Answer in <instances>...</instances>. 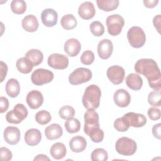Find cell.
Returning <instances> with one entry per match:
<instances>
[{"instance_id": "cell-1", "label": "cell", "mask_w": 161, "mask_h": 161, "mask_svg": "<svg viewBox=\"0 0 161 161\" xmlns=\"http://www.w3.org/2000/svg\"><path fill=\"white\" fill-rule=\"evenodd\" d=\"M135 70L147 77L150 87L155 90L161 88V74L157 62L151 58H141L135 64Z\"/></svg>"}, {"instance_id": "cell-2", "label": "cell", "mask_w": 161, "mask_h": 161, "mask_svg": "<svg viewBox=\"0 0 161 161\" xmlns=\"http://www.w3.org/2000/svg\"><path fill=\"white\" fill-rule=\"evenodd\" d=\"M101 96V89L96 85L87 86L82 96V104L87 109H96L99 106Z\"/></svg>"}, {"instance_id": "cell-3", "label": "cell", "mask_w": 161, "mask_h": 161, "mask_svg": "<svg viewBox=\"0 0 161 161\" xmlns=\"http://www.w3.org/2000/svg\"><path fill=\"white\" fill-rule=\"evenodd\" d=\"M115 148L119 154L125 156H130L136 152L137 145L134 140L123 136L117 140L115 144Z\"/></svg>"}, {"instance_id": "cell-4", "label": "cell", "mask_w": 161, "mask_h": 161, "mask_svg": "<svg viewBox=\"0 0 161 161\" xmlns=\"http://www.w3.org/2000/svg\"><path fill=\"white\" fill-rule=\"evenodd\" d=\"M127 38L130 45L135 48L142 47L146 42V35L144 31L137 26H132L128 30Z\"/></svg>"}, {"instance_id": "cell-5", "label": "cell", "mask_w": 161, "mask_h": 161, "mask_svg": "<svg viewBox=\"0 0 161 161\" xmlns=\"http://www.w3.org/2000/svg\"><path fill=\"white\" fill-rule=\"evenodd\" d=\"M106 25L108 33L111 36H117L121 32L122 28L125 25V20L121 15L112 14L107 17Z\"/></svg>"}, {"instance_id": "cell-6", "label": "cell", "mask_w": 161, "mask_h": 161, "mask_svg": "<svg viewBox=\"0 0 161 161\" xmlns=\"http://www.w3.org/2000/svg\"><path fill=\"white\" fill-rule=\"evenodd\" d=\"M84 133L89 135L92 131L99 128V114L94 109H87L84 116Z\"/></svg>"}, {"instance_id": "cell-7", "label": "cell", "mask_w": 161, "mask_h": 161, "mask_svg": "<svg viewBox=\"0 0 161 161\" xmlns=\"http://www.w3.org/2000/svg\"><path fill=\"white\" fill-rule=\"evenodd\" d=\"M92 72L87 68L79 67L75 69L69 77V82L72 85H79L88 82L92 78Z\"/></svg>"}, {"instance_id": "cell-8", "label": "cell", "mask_w": 161, "mask_h": 161, "mask_svg": "<svg viewBox=\"0 0 161 161\" xmlns=\"http://www.w3.org/2000/svg\"><path fill=\"white\" fill-rule=\"evenodd\" d=\"M54 78L53 73L45 69H37L31 74V80L36 86H42L52 81Z\"/></svg>"}, {"instance_id": "cell-9", "label": "cell", "mask_w": 161, "mask_h": 161, "mask_svg": "<svg viewBox=\"0 0 161 161\" xmlns=\"http://www.w3.org/2000/svg\"><path fill=\"white\" fill-rule=\"evenodd\" d=\"M106 75L109 80L113 84L118 85L123 81L125 72L122 67L119 65H113L107 69Z\"/></svg>"}, {"instance_id": "cell-10", "label": "cell", "mask_w": 161, "mask_h": 161, "mask_svg": "<svg viewBox=\"0 0 161 161\" xmlns=\"http://www.w3.org/2000/svg\"><path fill=\"white\" fill-rule=\"evenodd\" d=\"M47 63L53 69L62 70L68 67L69 58L62 54L53 53L48 57Z\"/></svg>"}, {"instance_id": "cell-11", "label": "cell", "mask_w": 161, "mask_h": 161, "mask_svg": "<svg viewBox=\"0 0 161 161\" xmlns=\"http://www.w3.org/2000/svg\"><path fill=\"white\" fill-rule=\"evenodd\" d=\"M97 50L98 55L103 60L108 59L113 53V43L109 39H103L99 42Z\"/></svg>"}, {"instance_id": "cell-12", "label": "cell", "mask_w": 161, "mask_h": 161, "mask_svg": "<svg viewBox=\"0 0 161 161\" xmlns=\"http://www.w3.org/2000/svg\"><path fill=\"white\" fill-rule=\"evenodd\" d=\"M26 101L30 108L38 109L43 103V96L40 91L32 90L28 93Z\"/></svg>"}, {"instance_id": "cell-13", "label": "cell", "mask_w": 161, "mask_h": 161, "mask_svg": "<svg viewBox=\"0 0 161 161\" xmlns=\"http://www.w3.org/2000/svg\"><path fill=\"white\" fill-rule=\"evenodd\" d=\"M113 99L116 106L120 108H125L130 103L131 96L125 89H119L114 93Z\"/></svg>"}, {"instance_id": "cell-14", "label": "cell", "mask_w": 161, "mask_h": 161, "mask_svg": "<svg viewBox=\"0 0 161 161\" xmlns=\"http://www.w3.org/2000/svg\"><path fill=\"white\" fill-rule=\"evenodd\" d=\"M4 139L5 142L11 145L17 144L20 140V131L15 126H8L4 130Z\"/></svg>"}, {"instance_id": "cell-15", "label": "cell", "mask_w": 161, "mask_h": 161, "mask_svg": "<svg viewBox=\"0 0 161 161\" xmlns=\"http://www.w3.org/2000/svg\"><path fill=\"white\" fill-rule=\"evenodd\" d=\"M41 19L45 26L53 27L57 23L58 14L53 9L47 8L42 12Z\"/></svg>"}, {"instance_id": "cell-16", "label": "cell", "mask_w": 161, "mask_h": 161, "mask_svg": "<svg viewBox=\"0 0 161 161\" xmlns=\"http://www.w3.org/2000/svg\"><path fill=\"white\" fill-rule=\"evenodd\" d=\"M124 116L128 120L130 126L140 128L143 126L147 123V118L142 114L129 112L124 114Z\"/></svg>"}, {"instance_id": "cell-17", "label": "cell", "mask_w": 161, "mask_h": 161, "mask_svg": "<svg viewBox=\"0 0 161 161\" xmlns=\"http://www.w3.org/2000/svg\"><path fill=\"white\" fill-rule=\"evenodd\" d=\"M78 13L80 18L84 19L92 18L96 13L94 4L90 1H85L80 4L78 9Z\"/></svg>"}, {"instance_id": "cell-18", "label": "cell", "mask_w": 161, "mask_h": 161, "mask_svg": "<svg viewBox=\"0 0 161 161\" xmlns=\"http://www.w3.org/2000/svg\"><path fill=\"white\" fill-rule=\"evenodd\" d=\"M64 51L70 57L77 56L80 51L81 44L75 38H70L67 40L64 44Z\"/></svg>"}, {"instance_id": "cell-19", "label": "cell", "mask_w": 161, "mask_h": 161, "mask_svg": "<svg viewBox=\"0 0 161 161\" xmlns=\"http://www.w3.org/2000/svg\"><path fill=\"white\" fill-rule=\"evenodd\" d=\"M42 140V133L40 131L36 128L28 130L25 134V141L29 146H36Z\"/></svg>"}, {"instance_id": "cell-20", "label": "cell", "mask_w": 161, "mask_h": 161, "mask_svg": "<svg viewBox=\"0 0 161 161\" xmlns=\"http://www.w3.org/2000/svg\"><path fill=\"white\" fill-rule=\"evenodd\" d=\"M21 25L25 31L28 32H35L38 30L39 23L35 16L28 14L22 19Z\"/></svg>"}, {"instance_id": "cell-21", "label": "cell", "mask_w": 161, "mask_h": 161, "mask_svg": "<svg viewBox=\"0 0 161 161\" xmlns=\"http://www.w3.org/2000/svg\"><path fill=\"white\" fill-rule=\"evenodd\" d=\"M86 146L87 142L86 139L79 135L72 137L69 142V147L73 152H82L86 149Z\"/></svg>"}, {"instance_id": "cell-22", "label": "cell", "mask_w": 161, "mask_h": 161, "mask_svg": "<svg viewBox=\"0 0 161 161\" xmlns=\"http://www.w3.org/2000/svg\"><path fill=\"white\" fill-rule=\"evenodd\" d=\"M45 134L47 139L53 140L62 136L63 134V130L58 124L53 123L45 128Z\"/></svg>"}, {"instance_id": "cell-23", "label": "cell", "mask_w": 161, "mask_h": 161, "mask_svg": "<svg viewBox=\"0 0 161 161\" xmlns=\"http://www.w3.org/2000/svg\"><path fill=\"white\" fill-rule=\"evenodd\" d=\"M126 86L134 91L140 90L143 85L142 78L137 74L131 73L126 77Z\"/></svg>"}, {"instance_id": "cell-24", "label": "cell", "mask_w": 161, "mask_h": 161, "mask_svg": "<svg viewBox=\"0 0 161 161\" xmlns=\"http://www.w3.org/2000/svg\"><path fill=\"white\" fill-rule=\"evenodd\" d=\"M6 94L11 97L14 98L18 96L20 92V85L15 79H9L6 84Z\"/></svg>"}, {"instance_id": "cell-25", "label": "cell", "mask_w": 161, "mask_h": 161, "mask_svg": "<svg viewBox=\"0 0 161 161\" xmlns=\"http://www.w3.org/2000/svg\"><path fill=\"white\" fill-rule=\"evenodd\" d=\"M67 153V150L65 145L60 142H57L52 145L50 150L51 156L56 159L60 160L63 158Z\"/></svg>"}, {"instance_id": "cell-26", "label": "cell", "mask_w": 161, "mask_h": 161, "mask_svg": "<svg viewBox=\"0 0 161 161\" xmlns=\"http://www.w3.org/2000/svg\"><path fill=\"white\" fill-rule=\"evenodd\" d=\"M16 66L18 70L22 74L30 73L34 65L26 57H21L18 59L16 63Z\"/></svg>"}, {"instance_id": "cell-27", "label": "cell", "mask_w": 161, "mask_h": 161, "mask_svg": "<svg viewBox=\"0 0 161 161\" xmlns=\"http://www.w3.org/2000/svg\"><path fill=\"white\" fill-rule=\"evenodd\" d=\"M25 57L30 60L34 66H37L42 62L43 55V53L38 49H31L26 53Z\"/></svg>"}, {"instance_id": "cell-28", "label": "cell", "mask_w": 161, "mask_h": 161, "mask_svg": "<svg viewBox=\"0 0 161 161\" xmlns=\"http://www.w3.org/2000/svg\"><path fill=\"white\" fill-rule=\"evenodd\" d=\"M97 7L104 11H111L116 9L119 6L118 0H97Z\"/></svg>"}, {"instance_id": "cell-29", "label": "cell", "mask_w": 161, "mask_h": 161, "mask_svg": "<svg viewBox=\"0 0 161 161\" xmlns=\"http://www.w3.org/2000/svg\"><path fill=\"white\" fill-rule=\"evenodd\" d=\"M60 24L63 28L67 30H70L75 28L77 22L75 16L72 14H67L62 16L60 20Z\"/></svg>"}, {"instance_id": "cell-30", "label": "cell", "mask_w": 161, "mask_h": 161, "mask_svg": "<svg viewBox=\"0 0 161 161\" xmlns=\"http://www.w3.org/2000/svg\"><path fill=\"white\" fill-rule=\"evenodd\" d=\"M66 131L69 133L78 132L80 129V123L76 118H70L67 119L64 124Z\"/></svg>"}, {"instance_id": "cell-31", "label": "cell", "mask_w": 161, "mask_h": 161, "mask_svg": "<svg viewBox=\"0 0 161 161\" xmlns=\"http://www.w3.org/2000/svg\"><path fill=\"white\" fill-rule=\"evenodd\" d=\"M11 11L16 14H23L26 9V3L23 0H13L11 3Z\"/></svg>"}, {"instance_id": "cell-32", "label": "cell", "mask_w": 161, "mask_h": 161, "mask_svg": "<svg viewBox=\"0 0 161 161\" xmlns=\"http://www.w3.org/2000/svg\"><path fill=\"white\" fill-rule=\"evenodd\" d=\"M92 161H106L108 158V152L102 148L94 149L91 155Z\"/></svg>"}, {"instance_id": "cell-33", "label": "cell", "mask_w": 161, "mask_h": 161, "mask_svg": "<svg viewBox=\"0 0 161 161\" xmlns=\"http://www.w3.org/2000/svg\"><path fill=\"white\" fill-rule=\"evenodd\" d=\"M52 116L50 113L46 110H41L35 114V120L40 125H46L50 121Z\"/></svg>"}, {"instance_id": "cell-34", "label": "cell", "mask_w": 161, "mask_h": 161, "mask_svg": "<svg viewBox=\"0 0 161 161\" xmlns=\"http://www.w3.org/2000/svg\"><path fill=\"white\" fill-rule=\"evenodd\" d=\"M160 101H161L160 89L155 90L149 93L148 96V102L150 105L159 107L161 105Z\"/></svg>"}, {"instance_id": "cell-35", "label": "cell", "mask_w": 161, "mask_h": 161, "mask_svg": "<svg viewBox=\"0 0 161 161\" xmlns=\"http://www.w3.org/2000/svg\"><path fill=\"white\" fill-rule=\"evenodd\" d=\"M114 128L119 132L126 131L129 128L130 125L126 118L123 116L121 118H117L114 122Z\"/></svg>"}, {"instance_id": "cell-36", "label": "cell", "mask_w": 161, "mask_h": 161, "mask_svg": "<svg viewBox=\"0 0 161 161\" xmlns=\"http://www.w3.org/2000/svg\"><path fill=\"white\" fill-rule=\"evenodd\" d=\"M13 111L16 116L21 121L28 116V109L23 104L18 103L16 104Z\"/></svg>"}, {"instance_id": "cell-37", "label": "cell", "mask_w": 161, "mask_h": 161, "mask_svg": "<svg viewBox=\"0 0 161 161\" xmlns=\"http://www.w3.org/2000/svg\"><path fill=\"white\" fill-rule=\"evenodd\" d=\"M89 29L92 34L96 36H102L104 33V27L102 23L98 21H93L89 26Z\"/></svg>"}, {"instance_id": "cell-38", "label": "cell", "mask_w": 161, "mask_h": 161, "mask_svg": "<svg viewBox=\"0 0 161 161\" xmlns=\"http://www.w3.org/2000/svg\"><path fill=\"white\" fill-rule=\"evenodd\" d=\"M59 116L64 119H68L74 117L75 114V109L73 107L66 105L62 106L58 111Z\"/></svg>"}, {"instance_id": "cell-39", "label": "cell", "mask_w": 161, "mask_h": 161, "mask_svg": "<svg viewBox=\"0 0 161 161\" xmlns=\"http://www.w3.org/2000/svg\"><path fill=\"white\" fill-rule=\"evenodd\" d=\"M94 54L91 50L84 52L80 57V62L84 65H91L94 60Z\"/></svg>"}, {"instance_id": "cell-40", "label": "cell", "mask_w": 161, "mask_h": 161, "mask_svg": "<svg viewBox=\"0 0 161 161\" xmlns=\"http://www.w3.org/2000/svg\"><path fill=\"white\" fill-rule=\"evenodd\" d=\"M91 140L94 143H100L104 138V131L103 130L98 128L89 135Z\"/></svg>"}, {"instance_id": "cell-41", "label": "cell", "mask_w": 161, "mask_h": 161, "mask_svg": "<svg viewBox=\"0 0 161 161\" xmlns=\"http://www.w3.org/2000/svg\"><path fill=\"white\" fill-rule=\"evenodd\" d=\"M147 114L151 120L156 121L160 118L161 112L158 108H157L156 107H151L148 109Z\"/></svg>"}, {"instance_id": "cell-42", "label": "cell", "mask_w": 161, "mask_h": 161, "mask_svg": "<svg viewBox=\"0 0 161 161\" xmlns=\"http://www.w3.org/2000/svg\"><path fill=\"white\" fill-rule=\"evenodd\" d=\"M13 157L12 152L6 147H1L0 148V159L2 161H9Z\"/></svg>"}, {"instance_id": "cell-43", "label": "cell", "mask_w": 161, "mask_h": 161, "mask_svg": "<svg viewBox=\"0 0 161 161\" xmlns=\"http://www.w3.org/2000/svg\"><path fill=\"white\" fill-rule=\"evenodd\" d=\"M6 119L8 123L12 124H19L21 122V121L19 120L14 114L13 109L7 113L6 115Z\"/></svg>"}, {"instance_id": "cell-44", "label": "cell", "mask_w": 161, "mask_h": 161, "mask_svg": "<svg viewBox=\"0 0 161 161\" xmlns=\"http://www.w3.org/2000/svg\"><path fill=\"white\" fill-rule=\"evenodd\" d=\"M9 108L8 99L3 96L0 97V113H3L8 110Z\"/></svg>"}, {"instance_id": "cell-45", "label": "cell", "mask_w": 161, "mask_h": 161, "mask_svg": "<svg viewBox=\"0 0 161 161\" xmlns=\"http://www.w3.org/2000/svg\"><path fill=\"white\" fill-rule=\"evenodd\" d=\"M0 68H1V82H3L5 79L7 72H8V66L3 61L0 62Z\"/></svg>"}, {"instance_id": "cell-46", "label": "cell", "mask_w": 161, "mask_h": 161, "mask_svg": "<svg viewBox=\"0 0 161 161\" xmlns=\"http://www.w3.org/2000/svg\"><path fill=\"white\" fill-rule=\"evenodd\" d=\"M160 129H161V124L159 123L158 124L155 125L152 128V134L155 138L160 140L161 134H160Z\"/></svg>"}, {"instance_id": "cell-47", "label": "cell", "mask_w": 161, "mask_h": 161, "mask_svg": "<svg viewBox=\"0 0 161 161\" xmlns=\"http://www.w3.org/2000/svg\"><path fill=\"white\" fill-rule=\"evenodd\" d=\"M153 23L154 27L156 28L157 31L160 33V14H158L154 16L153 19Z\"/></svg>"}, {"instance_id": "cell-48", "label": "cell", "mask_w": 161, "mask_h": 161, "mask_svg": "<svg viewBox=\"0 0 161 161\" xmlns=\"http://www.w3.org/2000/svg\"><path fill=\"white\" fill-rule=\"evenodd\" d=\"M158 3V0H144L143 1L144 6L148 8H154L155 6H157Z\"/></svg>"}, {"instance_id": "cell-49", "label": "cell", "mask_w": 161, "mask_h": 161, "mask_svg": "<svg viewBox=\"0 0 161 161\" xmlns=\"http://www.w3.org/2000/svg\"><path fill=\"white\" fill-rule=\"evenodd\" d=\"M35 161V160H50V158L44 154H38L33 159Z\"/></svg>"}]
</instances>
